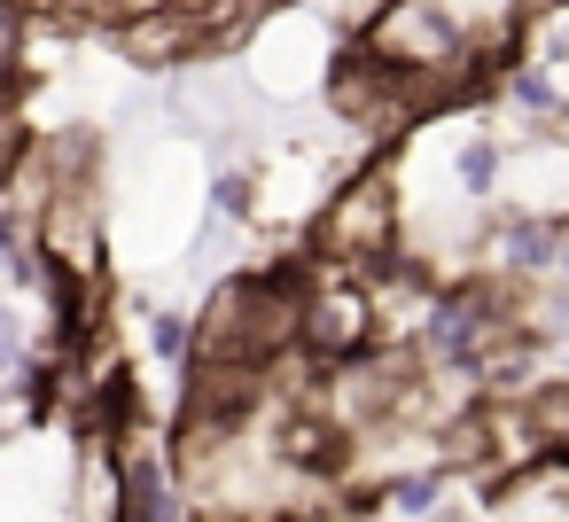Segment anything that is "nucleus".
<instances>
[{
	"mask_svg": "<svg viewBox=\"0 0 569 522\" xmlns=\"http://www.w3.org/2000/svg\"><path fill=\"white\" fill-rule=\"evenodd\" d=\"M305 250H312L320 265H351V273L382 265L390 250H406V188H398V164H390V157L351 164V172L328 188V203L312 211Z\"/></svg>",
	"mask_w": 569,
	"mask_h": 522,
	"instance_id": "f257e3e1",
	"label": "nucleus"
},
{
	"mask_svg": "<svg viewBox=\"0 0 569 522\" xmlns=\"http://www.w3.org/2000/svg\"><path fill=\"white\" fill-rule=\"evenodd\" d=\"M102 48L141 79H172V71L211 63V32H203L196 0H133V9H118L102 24Z\"/></svg>",
	"mask_w": 569,
	"mask_h": 522,
	"instance_id": "f03ea898",
	"label": "nucleus"
},
{
	"mask_svg": "<svg viewBox=\"0 0 569 522\" xmlns=\"http://www.w3.org/2000/svg\"><path fill=\"white\" fill-rule=\"evenodd\" d=\"M305 258H312V250H305ZM297 343H305L312 359H328V367H343V359L375 351V343H382L375 281H367V273H351V265H320V258H312V273H305V328H297Z\"/></svg>",
	"mask_w": 569,
	"mask_h": 522,
	"instance_id": "7ed1b4c3",
	"label": "nucleus"
},
{
	"mask_svg": "<svg viewBox=\"0 0 569 522\" xmlns=\"http://www.w3.org/2000/svg\"><path fill=\"white\" fill-rule=\"evenodd\" d=\"M32 79L24 71H0V203L17 195V172H24V157H32Z\"/></svg>",
	"mask_w": 569,
	"mask_h": 522,
	"instance_id": "20e7f679",
	"label": "nucleus"
},
{
	"mask_svg": "<svg viewBox=\"0 0 569 522\" xmlns=\"http://www.w3.org/2000/svg\"><path fill=\"white\" fill-rule=\"evenodd\" d=\"M133 312H141L149 359H157V367L180 382V374H188V359H196V312H188V304H157V297H141Z\"/></svg>",
	"mask_w": 569,
	"mask_h": 522,
	"instance_id": "39448f33",
	"label": "nucleus"
},
{
	"mask_svg": "<svg viewBox=\"0 0 569 522\" xmlns=\"http://www.w3.org/2000/svg\"><path fill=\"white\" fill-rule=\"evenodd\" d=\"M522 413H530V429H538V444L569 460V374H553V382H538V390L522 398Z\"/></svg>",
	"mask_w": 569,
	"mask_h": 522,
	"instance_id": "423d86ee",
	"label": "nucleus"
},
{
	"mask_svg": "<svg viewBox=\"0 0 569 522\" xmlns=\"http://www.w3.org/2000/svg\"><path fill=\"white\" fill-rule=\"evenodd\" d=\"M522 56H530V63H546V71L569 87V9L538 17V24H530V40H522Z\"/></svg>",
	"mask_w": 569,
	"mask_h": 522,
	"instance_id": "0eeeda50",
	"label": "nucleus"
},
{
	"mask_svg": "<svg viewBox=\"0 0 569 522\" xmlns=\"http://www.w3.org/2000/svg\"><path fill=\"white\" fill-rule=\"evenodd\" d=\"M553 141H569V87H561V110H553V126H546Z\"/></svg>",
	"mask_w": 569,
	"mask_h": 522,
	"instance_id": "6e6552de",
	"label": "nucleus"
},
{
	"mask_svg": "<svg viewBox=\"0 0 569 522\" xmlns=\"http://www.w3.org/2000/svg\"><path fill=\"white\" fill-rule=\"evenodd\" d=\"M421 522H468V514H460V506H437V514H421Z\"/></svg>",
	"mask_w": 569,
	"mask_h": 522,
	"instance_id": "1a4fd4ad",
	"label": "nucleus"
},
{
	"mask_svg": "<svg viewBox=\"0 0 569 522\" xmlns=\"http://www.w3.org/2000/svg\"><path fill=\"white\" fill-rule=\"evenodd\" d=\"M553 273H561V281H569V234H561V258H553Z\"/></svg>",
	"mask_w": 569,
	"mask_h": 522,
	"instance_id": "9d476101",
	"label": "nucleus"
},
{
	"mask_svg": "<svg viewBox=\"0 0 569 522\" xmlns=\"http://www.w3.org/2000/svg\"><path fill=\"white\" fill-rule=\"evenodd\" d=\"M561 374H569V359H561Z\"/></svg>",
	"mask_w": 569,
	"mask_h": 522,
	"instance_id": "9b49d317",
	"label": "nucleus"
},
{
	"mask_svg": "<svg viewBox=\"0 0 569 522\" xmlns=\"http://www.w3.org/2000/svg\"><path fill=\"white\" fill-rule=\"evenodd\" d=\"M375 522H390V514H375Z\"/></svg>",
	"mask_w": 569,
	"mask_h": 522,
	"instance_id": "f8f14e48",
	"label": "nucleus"
}]
</instances>
